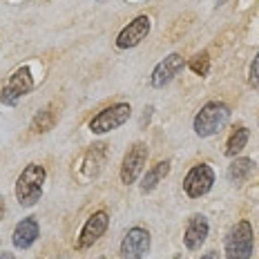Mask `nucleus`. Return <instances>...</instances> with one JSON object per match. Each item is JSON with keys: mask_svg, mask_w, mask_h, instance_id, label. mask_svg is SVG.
I'll return each instance as SVG.
<instances>
[{"mask_svg": "<svg viewBox=\"0 0 259 259\" xmlns=\"http://www.w3.org/2000/svg\"><path fill=\"white\" fill-rule=\"evenodd\" d=\"M208 233H210V226H208V219L203 214H192L186 224V230H183V244H186L188 250H199L208 239Z\"/></svg>", "mask_w": 259, "mask_h": 259, "instance_id": "f8f14e48", "label": "nucleus"}, {"mask_svg": "<svg viewBox=\"0 0 259 259\" xmlns=\"http://www.w3.org/2000/svg\"><path fill=\"white\" fill-rule=\"evenodd\" d=\"M99 3H103V0H99Z\"/></svg>", "mask_w": 259, "mask_h": 259, "instance_id": "b1692460", "label": "nucleus"}, {"mask_svg": "<svg viewBox=\"0 0 259 259\" xmlns=\"http://www.w3.org/2000/svg\"><path fill=\"white\" fill-rule=\"evenodd\" d=\"M248 139H250V130L248 127H237L233 134H230L228 143H226V156H230V159H235L237 154L241 152V150L246 148Z\"/></svg>", "mask_w": 259, "mask_h": 259, "instance_id": "f3484780", "label": "nucleus"}, {"mask_svg": "<svg viewBox=\"0 0 259 259\" xmlns=\"http://www.w3.org/2000/svg\"><path fill=\"white\" fill-rule=\"evenodd\" d=\"M150 29H152V20L145 14L137 16L134 20H130V25H125L116 34V47L118 50H132V47L141 45V42L148 38Z\"/></svg>", "mask_w": 259, "mask_h": 259, "instance_id": "6e6552de", "label": "nucleus"}, {"mask_svg": "<svg viewBox=\"0 0 259 259\" xmlns=\"http://www.w3.org/2000/svg\"><path fill=\"white\" fill-rule=\"evenodd\" d=\"M175 259H183V255H175Z\"/></svg>", "mask_w": 259, "mask_h": 259, "instance_id": "5701e85b", "label": "nucleus"}, {"mask_svg": "<svg viewBox=\"0 0 259 259\" xmlns=\"http://www.w3.org/2000/svg\"><path fill=\"white\" fill-rule=\"evenodd\" d=\"M214 186V170L208 163H197L192 165L190 172L183 179V190L190 199H199L208 194Z\"/></svg>", "mask_w": 259, "mask_h": 259, "instance_id": "423d86ee", "label": "nucleus"}, {"mask_svg": "<svg viewBox=\"0 0 259 259\" xmlns=\"http://www.w3.org/2000/svg\"><path fill=\"white\" fill-rule=\"evenodd\" d=\"M201 259H219V255L214 250H210V252H206V255H201Z\"/></svg>", "mask_w": 259, "mask_h": 259, "instance_id": "412c9836", "label": "nucleus"}, {"mask_svg": "<svg viewBox=\"0 0 259 259\" xmlns=\"http://www.w3.org/2000/svg\"><path fill=\"white\" fill-rule=\"evenodd\" d=\"M252 159H246V156H235V161L228 165V179L230 183H244L248 177L252 175Z\"/></svg>", "mask_w": 259, "mask_h": 259, "instance_id": "dca6fc26", "label": "nucleus"}, {"mask_svg": "<svg viewBox=\"0 0 259 259\" xmlns=\"http://www.w3.org/2000/svg\"><path fill=\"white\" fill-rule=\"evenodd\" d=\"M248 83H250V88H259V54L252 58L250 69H248Z\"/></svg>", "mask_w": 259, "mask_h": 259, "instance_id": "6ab92c4d", "label": "nucleus"}, {"mask_svg": "<svg viewBox=\"0 0 259 259\" xmlns=\"http://www.w3.org/2000/svg\"><path fill=\"white\" fill-rule=\"evenodd\" d=\"M170 175V161L165 159V161H159L156 165H152L148 172L143 175V181H141V192L143 194H148V192H152L156 186H159L161 181L165 179V177Z\"/></svg>", "mask_w": 259, "mask_h": 259, "instance_id": "4468645a", "label": "nucleus"}, {"mask_svg": "<svg viewBox=\"0 0 259 259\" xmlns=\"http://www.w3.org/2000/svg\"><path fill=\"white\" fill-rule=\"evenodd\" d=\"M186 67V58L181 54H168L161 63H156V67L152 69L150 74V85L154 90H161L165 88L168 83L175 80V76H179V72Z\"/></svg>", "mask_w": 259, "mask_h": 259, "instance_id": "9d476101", "label": "nucleus"}, {"mask_svg": "<svg viewBox=\"0 0 259 259\" xmlns=\"http://www.w3.org/2000/svg\"><path fill=\"white\" fill-rule=\"evenodd\" d=\"M40 235V224L36 217H27L23 221H18L12 233V244L14 248H18V250H27V248H31L36 244V239H38Z\"/></svg>", "mask_w": 259, "mask_h": 259, "instance_id": "ddd939ff", "label": "nucleus"}, {"mask_svg": "<svg viewBox=\"0 0 259 259\" xmlns=\"http://www.w3.org/2000/svg\"><path fill=\"white\" fill-rule=\"evenodd\" d=\"M101 259H105V257H101Z\"/></svg>", "mask_w": 259, "mask_h": 259, "instance_id": "393cba45", "label": "nucleus"}, {"mask_svg": "<svg viewBox=\"0 0 259 259\" xmlns=\"http://www.w3.org/2000/svg\"><path fill=\"white\" fill-rule=\"evenodd\" d=\"M56 121H58V110H56V105H47V107H42V110H40L34 118H31L29 130H31L34 134H45V132H50V130L56 125Z\"/></svg>", "mask_w": 259, "mask_h": 259, "instance_id": "2eb2a0df", "label": "nucleus"}, {"mask_svg": "<svg viewBox=\"0 0 259 259\" xmlns=\"http://www.w3.org/2000/svg\"><path fill=\"white\" fill-rule=\"evenodd\" d=\"M130 114H132L130 103H114L92 118L90 132L92 134H107V132H112V130H118L130 121Z\"/></svg>", "mask_w": 259, "mask_h": 259, "instance_id": "39448f33", "label": "nucleus"}, {"mask_svg": "<svg viewBox=\"0 0 259 259\" xmlns=\"http://www.w3.org/2000/svg\"><path fill=\"white\" fill-rule=\"evenodd\" d=\"M148 161V145L137 141L130 145V150L123 156V163H121V181L130 186L139 179V175L143 172V165Z\"/></svg>", "mask_w": 259, "mask_h": 259, "instance_id": "1a4fd4ad", "label": "nucleus"}, {"mask_svg": "<svg viewBox=\"0 0 259 259\" xmlns=\"http://www.w3.org/2000/svg\"><path fill=\"white\" fill-rule=\"evenodd\" d=\"M5 212H7V206H5V199L0 197V221H3V217H5Z\"/></svg>", "mask_w": 259, "mask_h": 259, "instance_id": "aec40b11", "label": "nucleus"}, {"mask_svg": "<svg viewBox=\"0 0 259 259\" xmlns=\"http://www.w3.org/2000/svg\"><path fill=\"white\" fill-rule=\"evenodd\" d=\"M226 259H250L255 250V233L250 221L241 219L226 235Z\"/></svg>", "mask_w": 259, "mask_h": 259, "instance_id": "7ed1b4c3", "label": "nucleus"}, {"mask_svg": "<svg viewBox=\"0 0 259 259\" xmlns=\"http://www.w3.org/2000/svg\"><path fill=\"white\" fill-rule=\"evenodd\" d=\"M230 121V107L221 101H210L197 112L192 121V127H194V134L201 139H208L212 134H217L219 130L226 127V123Z\"/></svg>", "mask_w": 259, "mask_h": 259, "instance_id": "f03ea898", "label": "nucleus"}, {"mask_svg": "<svg viewBox=\"0 0 259 259\" xmlns=\"http://www.w3.org/2000/svg\"><path fill=\"white\" fill-rule=\"evenodd\" d=\"M107 226H110V217H107L105 210H99V212H94V214H92V217L83 224V228H80L76 248H78V250H85V248L94 246L96 241H99L101 237L105 235Z\"/></svg>", "mask_w": 259, "mask_h": 259, "instance_id": "9b49d317", "label": "nucleus"}, {"mask_svg": "<svg viewBox=\"0 0 259 259\" xmlns=\"http://www.w3.org/2000/svg\"><path fill=\"white\" fill-rule=\"evenodd\" d=\"M34 90V76H31V69L27 67H18L16 72L0 85V103L3 105H16L23 96H27Z\"/></svg>", "mask_w": 259, "mask_h": 259, "instance_id": "20e7f679", "label": "nucleus"}, {"mask_svg": "<svg viewBox=\"0 0 259 259\" xmlns=\"http://www.w3.org/2000/svg\"><path fill=\"white\" fill-rule=\"evenodd\" d=\"M188 67H190L197 76H206V74L210 72V56H208V52H201V54H197L194 58H190Z\"/></svg>", "mask_w": 259, "mask_h": 259, "instance_id": "a211bd4d", "label": "nucleus"}, {"mask_svg": "<svg viewBox=\"0 0 259 259\" xmlns=\"http://www.w3.org/2000/svg\"><path fill=\"white\" fill-rule=\"evenodd\" d=\"M152 248V237L141 226L130 228L121 241V259H143Z\"/></svg>", "mask_w": 259, "mask_h": 259, "instance_id": "0eeeda50", "label": "nucleus"}, {"mask_svg": "<svg viewBox=\"0 0 259 259\" xmlns=\"http://www.w3.org/2000/svg\"><path fill=\"white\" fill-rule=\"evenodd\" d=\"M0 259H16L12 252H3V255H0Z\"/></svg>", "mask_w": 259, "mask_h": 259, "instance_id": "4be33fe9", "label": "nucleus"}, {"mask_svg": "<svg viewBox=\"0 0 259 259\" xmlns=\"http://www.w3.org/2000/svg\"><path fill=\"white\" fill-rule=\"evenodd\" d=\"M47 179V170L40 163H29L25 165L23 172L16 179V199L23 208H31L40 201L42 197V186Z\"/></svg>", "mask_w": 259, "mask_h": 259, "instance_id": "f257e3e1", "label": "nucleus"}]
</instances>
